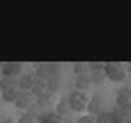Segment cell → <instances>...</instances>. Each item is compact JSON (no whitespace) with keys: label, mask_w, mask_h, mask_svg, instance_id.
<instances>
[{"label":"cell","mask_w":131,"mask_h":123,"mask_svg":"<svg viewBox=\"0 0 131 123\" xmlns=\"http://www.w3.org/2000/svg\"><path fill=\"white\" fill-rule=\"evenodd\" d=\"M104 76H106V80L113 82V83H122L126 80V69L122 64H118V62H107V64H104Z\"/></svg>","instance_id":"1"},{"label":"cell","mask_w":131,"mask_h":123,"mask_svg":"<svg viewBox=\"0 0 131 123\" xmlns=\"http://www.w3.org/2000/svg\"><path fill=\"white\" fill-rule=\"evenodd\" d=\"M88 96L86 92H78V90H73L69 98H68V105H69V111H75V112H82L86 111V105H88Z\"/></svg>","instance_id":"2"},{"label":"cell","mask_w":131,"mask_h":123,"mask_svg":"<svg viewBox=\"0 0 131 123\" xmlns=\"http://www.w3.org/2000/svg\"><path fill=\"white\" fill-rule=\"evenodd\" d=\"M117 109L126 116L129 118V112H131V94H129V87H122L117 94Z\"/></svg>","instance_id":"3"},{"label":"cell","mask_w":131,"mask_h":123,"mask_svg":"<svg viewBox=\"0 0 131 123\" xmlns=\"http://www.w3.org/2000/svg\"><path fill=\"white\" fill-rule=\"evenodd\" d=\"M24 71V64L20 62H7V64H0V76H7V78H18Z\"/></svg>","instance_id":"4"},{"label":"cell","mask_w":131,"mask_h":123,"mask_svg":"<svg viewBox=\"0 0 131 123\" xmlns=\"http://www.w3.org/2000/svg\"><path fill=\"white\" fill-rule=\"evenodd\" d=\"M18 111H24V112H27L33 105H35V98H33V94L29 90H18V96H16V100H15V103H13Z\"/></svg>","instance_id":"5"},{"label":"cell","mask_w":131,"mask_h":123,"mask_svg":"<svg viewBox=\"0 0 131 123\" xmlns=\"http://www.w3.org/2000/svg\"><path fill=\"white\" fill-rule=\"evenodd\" d=\"M86 111H88L89 116H98V114L104 111V100L98 96V94L93 96V98H89L88 100V105H86Z\"/></svg>","instance_id":"6"},{"label":"cell","mask_w":131,"mask_h":123,"mask_svg":"<svg viewBox=\"0 0 131 123\" xmlns=\"http://www.w3.org/2000/svg\"><path fill=\"white\" fill-rule=\"evenodd\" d=\"M35 80H37L35 72H22V74L18 76V89H20V90H31Z\"/></svg>","instance_id":"7"},{"label":"cell","mask_w":131,"mask_h":123,"mask_svg":"<svg viewBox=\"0 0 131 123\" xmlns=\"http://www.w3.org/2000/svg\"><path fill=\"white\" fill-rule=\"evenodd\" d=\"M91 85H93V83H91V74H89V72L78 74L77 78H75V89H77L78 92H86Z\"/></svg>","instance_id":"8"},{"label":"cell","mask_w":131,"mask_h":123,"mask_svg":"<svg viewBox=\"0 0 131 123\" xmlns=\"http://www.w3.org/2000/svg\"><path fill=\"white\" fill-rule=\"evenodd\" d=\"M13 89H18V78H7L0 76V92H7Z\"/></svg>","instance_id":"9"},{"label":"cell","mask_w":131,"mask_h":123,"mask_svg":"<svg viewBox=\"0 0 131 123\" xmlns=\"http://www.w3.org/2000/svg\"><path fill=\"white\" fill-rule=\"evenodd\" d=\"M29 92L33 94V98H35V100H37L38 96H42L44 92H47V83H46V80H40V78H37Z\"/></svg>","instance_id":"10"},{"label":"cell","mask_w":131,"mask_h":123,"mask_svg":"<svg viewBox=\"0 0 131 123\" xmlns=\"http://www.w3.org/2000/svg\"><path fill=\"white\" fill-rule=\"evenodd\" d=\"M35 101H37V105H38V107L46 109V107H51V105L55 103V94H53V92H49V90H47V92H44L42 96H38V98H37Z\"/></svg>","instance_id":"11"},{"label":"cell","mask_w":131,"mask_h":123,"mask_svg":"<svg viewBox=\"0 0 131 123\" xmlns=\"http://www.w3.org/2000/svg\"><path fill=\"white\" fill-rule=\"evenodd\" d=\"M69 112H71V111H69V105H68V100H66V98L58 100V101H57V107H55V114L66 119V116H68Z\"/></svg>","instance_id":"12"},{"label":"cell","mask_w":131,"mask_h":123,"mask_svg":"<svg viewBox=\"0 0 131 123\" xmlns=\"http://www.w3.org/2000/svg\"><path fill=\"white\" fill-rule=\"evenodd\" d=\"M37 123H64V118L57 116L55 112H47V114H42V116H38Z\"/></svg>","instance_id":"13"},{"label":"cell","mask_w":131,"mask_h":123,"mask_svg":"<svg viewBox=\"0 0 131 123\" xmlns=\"http://www.w3.org/2000/svg\"><path fill=\"white\" fill-rule=\"evenodd\" d=\"M109 116H111V123H129V118H126L117 107L109 111Z\"/></svg>","instance_id":"14"},{"label":"cell","mask_w":131,"mask_h":123,"mask_svg":"<svg viewBox=\"0 0 131 123\" xmlns=\"http://www.w3.org/2000/svg\"><path fill=\"white\" fill-rule=\"evenodd\" d=\"M18 90H20V89H13V90L2 92V101H6V103H15L16 96H18Z\"/></svg>","instance_id":"15"},{"label":"cell","mask_w":131,"mask_h":123,"mask_svg":"<svg viewBox=\"0 0 131 123\" xmlns=\"http://www.w3.org/2000/svg\"><path fill=\"white\" fill-rule=\"evenodd\" d=\"M73 72L78 76V74H86V72H89V69H88V62H77V64L73 65Z\"/></svg>","instance_id":"16"},{"label":"cell","mask_w":131,"mask_h":123,"mask_svg":"<svg viewBox=\"0 0 131 123\" xmlns=\"http://www.w3.org/2000/svg\"><path fill=\"white\" fill-rule=\"evenodd\" d=\"M107 80H106V76H104V72L100 71V72H91V83H95V85H104Z\"/></svg>","instance_id":"17"},{"label":"cell","mask_w":131,"mask_h":123,"mask_svg":"<svg viewBox=\"0 0 131 123\" xmlns=\"http://www.w3.org/2000/svg\"><path fill=\"white\" fill-rule=\"evenodd\" d=\"M37 119H38V116L31 114V112H24V114H20L18 123H37Z\"/></svg>","instance_id":"18"},{"label":"cell","mask_w":131,"mask_h":123,"mask_svg":"<svg viewBox=\"0 0 131 123\" xmlns=\"http://www.w3.org/2000/svg\"><path fill=\"white\" fill-rule=\"evenodd\" d=\"M95 123H111V116L109 111H102L98 116H95Z\"/></svg>","instance_id":"19"},{"label":"cell","mask_w":131,"mask_h":123,"mask_svg":"<svg viewBox=\"0 0 131 123\" xmlns=\"http://www.w3.org/2000/svg\"><path fill=\"white\" fill-rule=\"evenodd\" d=\"M88 69H89V74L100 72V71H104V62H91V64H88Z\"/></svg>","instance_id":"20"},{"label":"cell","mask_w":131,"mask_h":123,"mask_svg":"<svg viewBox=\"0 0 131 123\" xmlns=\"http://www.w3.org/2000/svg\"><path fill=\"white\" fill-rule=\"evenodd\" d=\"M77 123H95V116H89V114H84V116H80Z\"/></svg>","instance_id":"21"},{"label":"cell","mask_w":131,"mask_h":123,"mask_svg":"<svg viewBox=\"0 0 131 123\" xmlns=\"http://www.w3.org/2000/svg\"><path fill=\"white\" fill-rule=\"evenodd\" d=\"M0 123H15L11 118H7V119H2V121H0Z\"/></svg>","instance_id":"22"},{"label":"cell","mask_w":131,"mask_h":123,"mask_svg":"<svg viewBox=\"0 0 131 123\" xmlns=\"http://www.w3.org/2000/svg\"><path fill=\"white\" fill-rule=\"evenodd\" d=\"M64 123H71V121H66V119H64Z\"/></svg>","instance_id":"23"}]
</instances>
